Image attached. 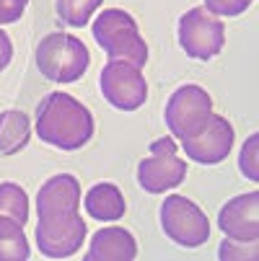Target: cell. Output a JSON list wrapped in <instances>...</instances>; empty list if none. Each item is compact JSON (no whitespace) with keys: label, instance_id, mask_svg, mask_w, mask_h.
<instances>
[{"label":"cell","instance_id":"obj_1","mask_svg":"<svg viewBox=\"0 0 259 261\" xmlns=\"http://www.w3.org/2000/svg\"><path fill=\"white\" fill-rule=\"evenodd\" d=\"M81 186L70 173H57L36 192V248L47 258H70L86 241V222L78 215Z\"/></svg>","mask_w":259,"mask_h":261},{"label":"cell","instance_id":"obj_2","mask_svg":"<svg viewBox=\"0 0 259 261\" xmlns=\"http://www.w3.org/2000/svg\"><path fill=\"white\" fill-rule=\"evenodd\" d=\"M91 111L65 91L47 93L36 106V137L60 150H78L93 137Z\"/></svg>","mask_w":259,"mask_h":261},{"label":"cell","instance_id":"obj_3","mask_svg":"<svg viewBox=\"0 0 259 261\" xmlns=\"http://www.w3.org/2000/svg\"><path fill=\"white\" fill-rule=\"evenodd\" d=\"M93 39L109 55V60H125L143 70L148 62V44L137 31L135 18L122 8H106L91 23Z\"/></svg>","mask_w":259,"mask_h":261},{"label":"cell","instance_id":"obj_4","mask_svg":"<svg viewBox=\"0 0 259 261\" xmlns=\"http://www.w3.org/2000/svg\"><path fill=\"white\" fill-rule=\"evenodd\" d=\"M91 55L73 34H47L36 44V70L52 83H76L86 75Z\"/></svg>","mask_w":259,"mask_h":261},{"label":"cell","instance_id":"obj_5","mask_svg":"<svg viewBox=\"0 0 259 261\" xmlns=\"http://www.w3.org/2000/svg\"><path fill=\"white\" fill-rule=\"evenodd\" d=\"M166 127L171 132V137L176 140H192L195 135H200L205 129V124L213 117V98L202 86L187 83L171 93V98L166 101Z\"/></svg>","mask_w":259,"mask_h":261},{"label":"cell","instance_id":"obj_6","mask_svg":"<svg viewBox=\"0 0 259 261\" xmlns=\"http://www.w3.org/2000/svg\"><path fill=\"white\" fill-rule=\"evenodd\" d=\"M161 230L169 241L181 248H200L210 238V220L207 215L187 197L169 194L158 212Z\"/></svg>","mask_w":259,"mask_h":261},{"label":"cell","instance_id":"obj_7","mask_svg":"<svg viewBox=\"0 0 259 261\" xmlns=\"http://www.w3.org/2000/svg\"><path fill=\"white\" fill-rule=\"evenodd\" d=\"M179 44L184 55L192 60H213L215 55L223 52L226 44V26L223 21H218L213 13L205 8H192L179 18Z\"/></svg>","mask_w":259,"mask_h":261},{"label":"cell","instance_id":"obj_8","mask_svg":"<svg viewBox=\"0 0 259 261\" xmlns=\"http://www.w3.org/2000/svg\"><path fill=\"white\" fill-rule=\"evenodd\" d=\"M151 158H143L137 166V184L148 194H161L187 178V163L176 155L174 137H161L151 145Z\"/></svg>","mask_w":259,"mask_h":261},{"label":"cell","instance_id":"obj_9","mask_svg":"<svg viewBox=\"0 0 259 261\" xmlns=\"http://www.w3.org/2000/svg\"><path fill=\"white\" fill-rule=\"evenodd\" d=\"M99 88L104 98L120 111H137L148 98V83L143 78V70L125 60H109L101 67Z\"/></svg>","mask_w":259,"mask_h":261},{"label":"cell","instance_id":"obj_10","mask_svg":"<svg viewBox=\"0 0 259 261\" xmlns=\"http://www.w3.org/2000/svg\"><path fill=\"white\" fill-rule=\"evenodd\" d=\"M231 147H233V127L226 117L215 114V111L200 135L181 142V150L187 153V158L202 166H215L220 161H226Z\"/></svg>","mask_w":259,"mask_h":261},{"label":"cell","instance_id":"obj_11","mask_svg":"<svg viewBox=\"0 0 259 261\" xmlns=\"http://www.w3.org/2000/svg\"><path fill=\"white\" fill-rule=\"evenodd\" d=\"M218 225L233 241H256L259 238V192L239 194L228 199L218 215Z\"/></svg>","mask_w":259,"mask_h":261},{"label":"cell","instance_id":"obj_12","mask_svg":"<svg viewBox=\"0 0 259 261\" xmlns=\"http://www.w3.org/2000/svg\"><path fill=\"white\" fill-rule=\"evenodd\" d=\"M137 256V241L125 228H101L91 238L86 261H132Z\"/></svg>","mask_w":259,"mask_h":261},{"label":"cell","instance_id":"obj_13","mask_svg":"<svg viewBox=\"0 0 259 261\" xmlns=\"http://www.w3.org/2000/svg\"><path fill=\"white\" fill-rule=\"evenodd\" d=\"M83 204H86V212L93 220H101V222H112V220H120L125 215V197L117 186L109 184V181L91 186Z\"/></svg>","mask_w":259,"mask_h":261},{"label":"cell","instance_id":"obj_14","mask_svg":"<svg viewBox=\"0 0 259 261\" xmlns=\"http://www.w3.org/2000/svg\"><path fill=\"white\" fill-rule=\"evenodd\" d=\"M31 122L23 111H0V155H13L29 145Z\"/></svg>","mask_w":259,"mask_h":261},{"label":"cell","instance_id":"obj_15","mask_svg":"<svg viewBox=\"0 0 259 261\" xmlns=\"http://www.w3.org/2000/svg\"><path fill=\"white\" fill-rule=\"evenodd\" d=\"M31 256L23 225L11 217H0V261H26Z\"/></svg>","mask_w":259,"mask_h":261},{"label":"cell","instance_id":"obj_16","mask_svg":"<svg viewBox=\"0 0 259 261\" xmlns=\"http://www.w3.org/2000/svg\"><path fill=\"white\" fill-rule=\"evenodd\" d=\"M0 217H11L18 225H26L29 220V197L13 181L0 184Z\"/></svg>","mask_w":259,"mask_h":261},{"label":"cell","instance_id":"obj_17","mask_svg":"<svg viewBox=\"0 0 259 261\" xmlns=\"http://www.w3.org/2000/svg\"><path fill=\"white\" fill-rule=\"evenodd\" d=\"M104 0H57L55 3V11H57V18L65 23V26H88L91 16L99 11V6Z\"/></svg>","mask_w":259,"mask_h":261},{"label":"cell","instance_id":"obj_18","mask_svg":"<svg viewBox=\"0 0 259 261\" xmlns=\"http://www.w3.org/2000/svg\"><path fill=\"white\" fill-rule=\"evenodd\" d=\"M259 135H249L244 147H241V155H239V171L241 176H246L249 181H259V161H256V153H259Z\"/></svg>","mask_w":259,"mask_h":261},{"label":"cell","instance_id":"obj_19","mask_svg":"<svg viewBox=\"0 0 259 261\" xmlns=\"http://www.w3.org/2000/svg\"><path fill=\"white\" fill-rule=\"evenodd\" d=\"M202 3H205V11L213 16L233 18V16H241L251 6V0H202Z\"/></svg>","mask_w":259,"mask_h":261},{"label":"cell","instance_id":"obj_20","mask_svg":"<svg viewBox=\"0 0 259 261\" xmlns=\"http://www.w3.org/2000/svg\"><path fill=\"white\" fill-rule=\"evenodd\" d=\"M241 251H256V241H223L218 248V258H246Z\"/></svg>","mask_w":259,"mask_h":261},{"label":"cell","instance_id":"obj_21","mask_svg":"<svg viewBox=\"0 0 259 261\" xmlns=\"http://www.w3.org/2000/svg\"><path fill=\"white\" fill-rule=\"evenodd\" d=\"M29 6V0H0V23H16Z\"/></svg>","mask_w":259,"mask_h":261},{"label":"cell","instance_id":"obj_22","mask_svg":"<svg viewBox=\"0 0 259 261\" xmlns=\"http://www.w3.org/2000/svg\"><path fill=\"white\" fill-rule=\"evenodd\" d=\"M11 57H13V44H11V36L0 29V72H3L8 65H11Z\"/></svg>","mask_w":259,"mask_h":261},{"label":"cell","instance_id":"obj_23","mask_svg":"<svg viewBox=\"0 0 259 261\" xmlns=\"http://www.w3.org/2000/svg\"><path fill=\"white\" fill-rule=\"evenodd\" d=\"M251 3H254V0H251Z\"/></svg>","mask_w":259,"mask_h":261}]
</instances>
